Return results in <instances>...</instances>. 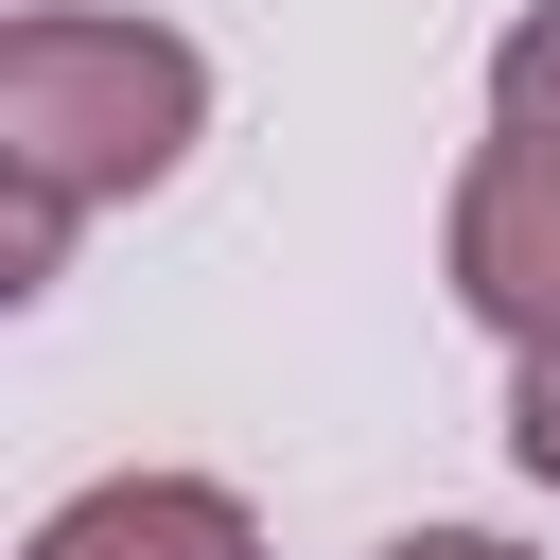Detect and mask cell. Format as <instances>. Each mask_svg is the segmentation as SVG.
Returning <instances> with one entry per match:
<instances>
[{
    "label": "cell",
    "mask_w": 560,
    "mask_h": 560,
    "mask_svg": "<svg viewBox=\"0 0 560 560\" xmlns=\"http://www.w3.org/2000/svg\"><path fill=\"white\" fill-rule=\"evenodd\" d=\"M490 122H508V140H542V158H560V0H525V18H508V35H490Z\"/></svg>",
    "instance_id": "obj_4"
},
{
    "label": "cell",
    "mask_w": 560,
    "mask_h": 560,
    "mask_svg": "<svg viewBox=\"0 0 560 560\" xmlns=\"http://www.w3.org/2000/svg\"><path fill=\"white\" fill-rule=\"evenodd\" d=\"M368 560H525V542H490V525H402V542H368Z\"/></svg>",
    "instance_id": "obj_6"
},
{
    "label": "cell",
    "mask_w": 560,
    "mask_h": 560,
    "mask_svg": "<svg viewBox=\"0 0 560 560\" xmlns=\"http://www.w3.org/2000/svg\"><path fill=\"white\" fill-rule=\"evenodd\" d=\"M438 280H455V315H472V332H508V350H525V332H560V158H542V140H508V122H490V140L455 158Z\"/></svg>",
    "instance_id": "obj_2"
},
{
    "label": "cell",
    "mask_w": 560,
    "mask_h": 560,
    "mask_svg": "<svg viewBox=\"0 0 560 560\" xmlns=\"http://www.w3.org/2000/svg\"><path fill=\"white\" fill-rule=\"evenodd\" d=\"M18 560H262V508H245L228 472H105V490H70Z\"/></svg>",
    "instance_id": "obj_3"
},
{
    "label": "cell",
    "mask_w": 560,
    "mask_h": 560,
    "mask_svg": "<svg viewBox=\"0 0 560 560\" xmlns=\"http://www.w3.org/2000/svg\"><path fill=\"white\" fill-rule=\"evenodd\" d=\"M210 140V52L175 18H88V0H35L0 35V175H18V245H0V298H35L70 262L88 210L158 192L175 158Z\"/></svg>",
    "instance_id": "obj_1"
},
{
    "label": "cell",
    "mask_w": 560,
    "mask_h": 560,
    "mask_svg": "<svg viewBox=\"0 0 560 560\" xmlns=\"http://www.w3.org/2000/svg\"><path fill=\"white\" fill-rule=\"evenodd\" d=\"M508 455L560 490V332H525V350H508Z\"/></svg>",
    "instance_id": "obj_5"
}]
</instances>
